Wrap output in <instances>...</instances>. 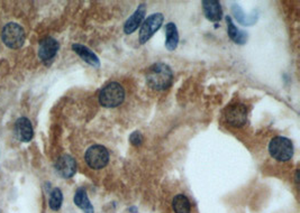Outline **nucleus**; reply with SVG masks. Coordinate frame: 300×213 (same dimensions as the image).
Returning a JSON list of instances; mask_svg holds the SVG:
<instances>
[{
  "instance_id": "nucleus-5",
  "label": "nucleus",
  "mask_w": 300,
  "mask_h": 213,
  "mask_svg": "<svg viewBox=\"0 0 300 213\" xmlns=\"http://www.w3.org/2000/svg\"><path fill=\"white\" fill-rule=\"evenodd\" d=\"M86 163L93 169H101L106 167L109 162V153L106 147L101 145H93L89 147L85 155Z\"/></svg>"
},
{
  "instance_id": "nucleus-3",
  "label": "nucleus",
  "mask_w": 300,
  "mask_h": 213,
  "mask_svg": "<svg viewBox=\"0 0 300 213\" xmlns=\"http://www.w3.org/2000/svg\"><path fill=\"white\" fill-rule=\"evenodd\" d=\"M269 153L274 160L287 162L294 156V145L287 137H274L269 144Z\"/></svg>"
},
{
  "instance_id": "nucleus-11",
  "label": "nucleus",
  "mask_w": 300,
  "mask_h": 213,
  "mask_svg": "<svg viewBox=\"0 0 300 213\" xmlns=\"http://www.w3.org/2000/svg\"><path fill=\"white\" fill-rule=\"evenodd\" d=\"M145 14H146V6L142 3V5L137 7V9L134 12L133 15L126 20V23L124 25L125 34L127 35L133 34L134 32L139 28L140 25L142 24L144 17H145Z\"/></svg>"
},
{
  "instance_id": "nucleus-20",
  "label": "nucleus",
  "mask_w": 300,
  "mask_h": 213,
  "mask_svg": "<svg viewBox=\"0 0 300 213\" xmlns=\"http://www.w3.org/2000/svg\"><path fill=\"white\" fill-rule=\"evenodd\" d=\"M143 135L141 133L140 131H134L131 133V136H129V142H131V144L133 146L135 147H139L143 144Z\"/></svg>"
},
{
  "instance_id": "nucleus-4",
  "label": "nucleus",
  "mask_w": 300,
  "mask_h": 213,
  "mask_svg": "<svg viewBox=\"0 0 300 213\" xmlns=\"http://www.w3.org/2000/svg\"><path fill=\"white\" fill-rule=\"evenodd\" d=\"M26 34L24 28L17 23H8L2 28L1 39L7 48L18 49L24 45Z\"/></svg>"
},
{
  "instance_id": "nucleus-16",
  "label": "nucleus",
  "mask_w": 300,
  "mask_h": 213,
  "mask_svg": "<svg viewBox=\"0 0 300 213\" xmlns=\"http://www.w3.org/2000/svg\"><path fill=\"white\" fill-rule=\"evenodd\" d=\"M73 201L75 205H77L78 208H80L81 210H84L85 213H95L92 204L90 203L89 197L87 196L86 190L82 189V187L77 190V192L74 194Z\"/></svg>"
},
{
  "instance_id": "nucleus-12",
  "label": "nucleus",
  "mask_w": 300,
  "mask_h": 213,
  "mask_svg": "<svg viewBox=\"0 0 300 213\" xmlns=\"http://www.w3.org/2000/svg\"><path fill=\"white\" fill-rule=\"evenodd\" d=\"M205 16L211 21H219L223 17L222 6L216 0H204L202 1Z\"/></svg>"
},
{
  "instance_id": "nucleus-18",
  "label": "nucleus",
  "mask_w": 300,
  "mask_h": 213,
  "mask_svg": "<svg viewBox=\"0 0 300 213\" xmlns=\"http://www.w3.org/2000/svg\"><path fill=\"white\" fill-rule=\"evenodd\" d=\"M232 12L234 14V17L236 18L238 23L244 25V26H251L256 21V16H247L238 5H233Z\"/></svg>"
},
{
  "instance_id": "nucleus-9",
  "label": "nucleus",
  "mask_w": 300,
  "mask_h": 213,
  "mask_svg": "<svg viewBox=\"0 0 300 213\" xmlns=\"http://www.w3.org/2000/svg\"><path fill=\"white\" fill-rule=\"evenodd\" d=\"M59 49L60 44L55 38L46 37L39 42L38 57L43 62H48V61L53 60L55 57Z\"/></svg>"
},
{
  "instance_id": "nucleus-2",
  "label": "nucleus",
  "mask_w": 300,
  "mask_h": 213,
  "mask_svg": "<svg viewBox=\"0 0 300 213\" xmlns=\"http://www.w3.org/2000/svg\"><path fill=\"white\" fill-rule=\"evenodd\" d=\"M125 90L118 82H110L100 90L99 103L105 108H116L124 102Z\"/></svg>"
},
{
  "instance_id": "nucleus-7",
  "label": "nucleus",
  "mask_w": 300,
  "mask_h": 213,
  "mask_svg": "<svg viewBox=\"0 0 300 213\" xmlns=\"http://www.w3.org/2000/svg\"><path fill=\"white\" fill-rule=\"evenodd\" d=\"M225 119L229 125L235 128H240L247 121V108L242 103H234L226 108Z\"/></svg>"
},
{
  "instance_id": "nucleus-13",
  "label": "nucleus",
  "mask_w": 300,
  "mask_h": 213,
  "mask_svg": "<svg viewBox=\"0 0 300 213\" xmlns=\"http://www.w3.org/2000/svg\"><path fill=\"white\" fill-rule=\"evenodd\" d=\"M72 49H73L86 63H88L89 66H91L96 68H98L100 66V61L98 59V56H97L89 48H87V46L81 44H73L72 45Z\"/></svg>"
},
{
  "instance_id": "nucleus-1",
  "label": "nucleus",
  "mask_w": 300,
  "mask_h": 213,
  "mask_svg": "<svg viewBox=\"0 0 300 213\" xmlns=\"http://www.w3.org/2000/svg\"><path fill=\"white\" fill-rule=\"evenodd\" d=\"M173 74L168 64L155 63L146 73V81L152 89L165 90L172 84Z\"/></svg>"
},
{
  "instance_id": "nucleus-6",
  "label": "nucleus",
  "mask_w": 300,
  "mask_h": 213,
  "mask_svg": "<svg viewBox=\"0 0 300 213\" xmlns=\"http://www.w3.org/2000/svg\"><path fill=\"white\" fill-rule=\"evenodd\" d=\"M164 17L161 13L152 14L144 20L140 31V42L141 44H144L153 36L157 32L160 30L162 24H163Z\"/></svg>"
},
{
  "instance_id": "nucleus-19",
  "label": "nucleus",
  "mask_w": 300,
  "mask_h": 213,
  "mask_svg": "<svg viewBox=\"0 0 300 213\" xmlns=\"http://www.w3.org/2000/svg\"><path fill=\"white\" fill-rule=\"evenodd\" d=\"M63 202V194L61 192L60 189H55L52 190V192L50 194V200H49V205L51 208V210L53 211H57L60 210L61 205H62Z\"/></svg>"
},
{
  "instance_id": "nucleus-8",
  "label": "nucleus",
  "mask_w": 300,
  "mask_h": 213,
  "mask_svg": "<svg viewBox=\"0 0 300 213\" xmlns=\"http://www.w3.org/2000/svg\"><path fill=\"white\" fill-rule=\"evenodd\" d=\"M55 171L61 178L70 179L77 172V163L70 155H62L57 158L55 163Z\"/></svg>"
},
{
  "instance_id": "nucleus-10",
  "label": "nucleus",
  "mask_w": 300,
  "mask_h": 213,
  "mask_svg": "<svg viewBox=\"0 0 300 213\" xmlns=\"http://www.w3.org/2000/svg\"><path fill=\"white\" fill-rule=\"evenodd\" d=\"M15 133L18 140L23 143H28L33 139L34 131L33 126H32L30 119L26 117L18 118L15 124Z\"/></svg>"
},
{
  "instance_id": "nucleus-17",
  "label": "nucleus",
  "mask_w": 300,
  "mask_h": 213,
  "mask_svg": "<svg viewBox=\"0 0 300 213\" xmlns=\"http://www.w3.org/2000/svg\"><path fill=\"white\" fill-rule=\"evenodd\" d=\"M172 208L176 213H190L191 204L184 194H178L172 201Z\"/></svg>"
},
{
  "instance_id": "nucleus-14",
  "label": "nucleus",
  "mask_w": 300,
  "mask_h": 213,
  "mask_svg": "<svg viewBox=\"0 0 300 213\" xmlns=\"http://www.w3.org/2000/svg\"><path fill=\"white\" fill-rule=\"evenodd\" d=\"M226 23H227V34H229V38L232 39L234 43L236 44H244L247 41V32L238 30L233 23L232 18L229 16L226 17Z\"/></svg>"
},
{
  "instance_id": "nucleus-15",
  "label": "nucleus",
  "mask_w": 300,
  "mask_h": 213,
  "mask_svg": "<svg viewBox=\"0 0 300 213\" xmlns=\"http://www.w3.org/2000/svg\"><path fill=\"white\" fill-rule=\"evenodd\" d=\"M165 35H167V39H165V48L168 50H175L178 46L179 43V33L178 28H176L175 23H168L165 25Z\"/></svg>"
}]
</instances>
